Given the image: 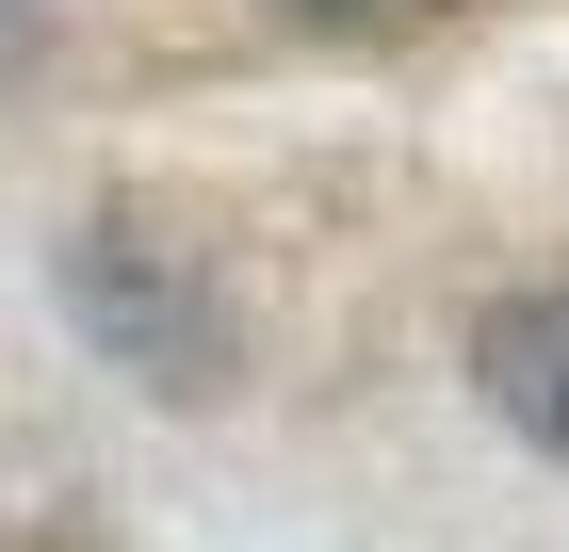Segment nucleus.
<instances>
[{
    "mask_svg": "<svg viewBox=\"0 0 569 552\" xmlns=\"http://www.w3.org/2000/svg\"><path fill=\"white\" fill-rule=\"evenodd\" d=\"M49 293H66V325H82L131 390H163V407H212V390H228V358H244L228 293H212L179 244H147V228H66Z\"/></svg>",
    "mask_w": 569,
    "mask_h": 552,
    "instance_id": "nucleus-1",
    "label": "nucleus"
},
{
    "mask_svg": "<svg viewBox=\"0 0 569 552\" xmlns=\"http://www.w3.org/2000/svg\"><path fill=\"white\" fill-rule=\"evenodd\" d=\"M293 17H407V0H293Z\"/></svg>",
    "mask_w": 569,
    "mask_h": 552,
    "instance_id": "nucleus-3",
    "label": "nucleus"
},
{
    "mask_svg": "<svg viewBox=\"0 0 569 552\" xmlns=\"http://www.w3.org/2000/svg\"><path fill=\"white\" fill-rule=\"evenodd\" d=\"M472 407L521 439V455L569 471V277H521V293L472 309Z\"/></svg>",
    "mask_w": 569,
    "mask_h": 552,
    "instance_id": "nucleus-2",
    "label": "nucleus"
}]
</instances>
